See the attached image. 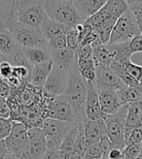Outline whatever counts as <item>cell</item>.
I'll list each match as a JSON object with an SVG mask.
<instances>
[{"label":"cell","instance_id":"1","mask_svg":"<svg viewBox=\"0 0 142 159\" xmlns=\"http://www.w3.org/2000/svg\"><path fill=\"white\" fill-rule=\"evenodd\" d=\"M65 98L73 107L77 116V124L84 123L86 116V97H87V83L79 73L76 65L74 64L67 71V84L64 93Z\"/></svg>","mask_w":142,"mask_h":159},{"label":"cell","instance_id":"2","mask_svg":"<svg viewBox=\"0 0 142 159\" xmlns=\"http://www.w3.org/2000/svg\"><path fill=\"white\" fill-rule=\"evenodd\" d=\"M11 17L21 25L40 28L48 16L44 10L42 1L17 0L14 1Z\"/></svg>","mask_w":142,"mask_h":159},{"label":"cell","instance_id":"3","mask_svg":"<svg viewBox=\"0 0 142 159\" xmlns=\"http://www.w3.org/2000/svg\"><path fill=\"white\" fill-rule=\"evenodd\" d=\"M7 26L16 43L21 48H38L49 50L48 41L43 36L40 28L21 25L14 20L12 17L8 20Z\"/></svg>","mask_w":142,"mask_h":159},{"label":"cell","instance_id":"4","mask_svg":"<svg viewBox=\"0 0 142 159\" xmlns=\"http://www.w3.org/2000/svg\"><path fill=\"white\" fill-rule=\"evenodd\" d=\"M44 10L48 18L59 21L68 27L75 28L77 25L84 23L79 16L74 1H42Z\"/></svg>","mask_w":142,"mask_h":159},{"label":"cell","instance_id":"5","mask_svg":"<svg viewBox=\"0 0 142 159\" xmlns=\"http://www.w3.org/2000/svg\"><path fill=\"white\" fill-rule=\"evenodd\" d=\"M139 34L141 33L138 29L135 19L129 9L116 21L108 45L128 43Z\"/></svg>","mask_w":142,"mask_h":159},{"label":"cell","instance_id":"6","mask_svg":"<svg viewBox=\"0 0 142 159\" xmlns=\"http://www.w3.org/2000/svg\"><path fill=\"white\" fill-rule=\"evenodd\" d=\"M74 126V123L45 118L41 124V129L46 137L47 149H59L62 141Z\"/></svg>","mask_w":142,"mask_h":159},{"label":"cell","instance_id":"7","mask_svg":"<svg viewBox=\"0 0 142 159\" xmlns=\"http://www.w3.org/2000/svg\"><path fill=\"white\" fill-rule=\"evenodd\" d=\"M128 106H124L114 116H103L106 126V135L111 141L114 148L124 149L125 148V123Z\"/></svg>","mask_w":142,"mask_h":159},{"label":"cell","instance_id":"8","mask_svg":"<svg viewBox=\"0 0 142 159\" xmlns=\"http://www.w3.org/2000/svg\"><path fill=\"white\" fill-rule=\"evenodd\" d=\"M12 131L5 140L7 152L19 159H23L28 141V127L18 121H12Z\"/></svg>","mask_w":142,"mask_h":159},{"label":"cell","instance_id":"9","mask_svg":"<svg viewBox=\"0 0 142 159\" xmlns=\"http://www.w3.org/2000/svg\"><path fill=\"white\" fill-rule=\"evenodd\" d=\"M46 118L77 124L76 113L64 95H60L57 98L48 101L46 109Z\"/></svg>","mask_w":142,"mask_h":159},{"label":"cell","instance_id":"10","mask_svg":"<svg viewBox=\"0 0 142 159\" xmlns=\"http://www.w3.org/2000/svg\"><path fill=\"white\" fill-rule=\"evenodd\" d=\"M67 84V71L53 64L50 76L42 89V96L46 101L54 99L65 91Z\"/></svg>","mask_w":142,"mask_h":159},{"label":"cell","instance_id":"11","mask_svg":"<svg viewBox=\"0 0 142 159\" xmlns=\"http://www.w3.org/2000/svg\"><path fill=\"white\" fill-rule=\"evenodd\" d=\"M47 152V141L41 127L28 128V141L23 159H42Z\"/></svg>","mask_w":142,"mask_h":159},{"label":"cell","instance_id":"12","mask_svg":"<svg viewBox=\"0 0 142 159\" xmlns=\"http://www.w3.org/2000/svg\"><path fill=\"white\" fill-rule=\"evenodd\" d=\"M97 86V85H96ZM99 103L103 116H114L124 107L122 106L117 91L109 87H97Z\"/></svg>","mask_w":142,"mask_h":159},{"label":"cell","instance_id":"13","mask_svg":"<svg viewBox=\"0 0 142 159\" xmlns=\"http://www.w3.org/2000/svg\"><path fill=\"white\" fill-rule=\"evenodd\" d=\"M94 84L97 87H109L116 91L123 90L127 87L118 76L113 72L109 66L96 64V81Z\"/></svg>","mask_w":142,"mask_h":159},{"label":"cell","instance_id":"14","mask_svg":"<svg viewBox=\"0 0 142 159\" xmlns=\"http://www.w3.org/2000/svg\"><path fill=\"white\" fill-rule=\"evenodd\" d=\"M87 83V97H86V116L91 120H97L102 118L103 115L101 112L98 90L94 82Z\"/></svg>","mask_w":142,"mask_h":159},{"label":"cell","instance_id":"15","mask_svg":"<svg viewBox=\"0 0 142 159\" xmlns=\"http://www.w3.org/2000/svg\"><path fill=\"white\" fill-rule=\"evenodd\" d=\"M106 135V126L103 117L91 120L87 118L84 121V138L87 145H94Z\"/></svg>","mask_w":142,"mask_h":159},{"label":"cell","instance_id":"16","mask_svg":"<svg viewBox=\"0 0 142 159\" xmlns=\"http://www.w3.org/2000/svg\"><path fill=\"white\" fill-rule=\"evenodd\" d=\"M84 134V123L75 124L73 129L71 130L62 141L59 148V153L61 159H69L74 149L77 147L79 139Z\"/></svg>","mask_w":142,"mask_h":159},{"label":"cell","instance_id":"17","mask_svg":"<svg viewBox=\"0 0 142 159\" xmlns=\"http://www.w3.org/2000/svg\"><path fill=\"white\" fill-rule=\"evenodd\" d=\"M53 69V61L52 59L38 64L32 67L31 69V76H30V81L29 85L36 89H42L45 83L48 80L50 73Z\"/></svg>","mask_w":142,"mask_h":159},{"label":"cell","instance_id":"18","mask_svg":"<svg viewBox=\"0 0 142 159\" xmlns=\"http://www.w3.org/2000/svg\"><path fill=\"white\" fill-rule=\"evenodd\" d=\"M106 4L105 0H77L74 5L83 22L97 14Z\"/></svg>","mask_w":142,"mask_h":159},{"label":"cell","instance_id":"19","mask_svg":"<svg viewBox=\"0 0 142 159\" xmlns=\"http://www.w3.org/2000/svg\"><path fill=\"white\" fill-rule=\"evenodd\" d=\"M71 29H73V28L68 27L50 18H47L40 27V30L43 36L48 42L50 40L54 39V37H58L60 35H66Z\"/></svg>","mask_w":142,"mask_h":159},{"label":"cell","instance_id":"20","mask_svg":"<svg viewBox=\"0 0 142 159\" xmlns=\"http://www.w3.org/2000/svg\"><path fill=\"white\" fill-rule=\"evenodd\" d=\"M51 59L53 64L62 70H66L74 64L75 62V52L71 51L68 48H64L61 50L50 51Z\"/></svg>","mask_w":142,"mask_h":159},{"label":"cell","instance_id":"21","mask_svg":"<svg viewBox=\"0 0 142 159\" xmlns=\"http://www.w3.org/2000/svg\"><path fill=\"white\" fill-rule=\"evenodd\" d=\"M22 54L31 67L51 60V52L49 50L38 48H21Z\"/></svg>","mask_w":142,"mask_h":159},{"label":"cell","instance_id":"22","mask_svg":"<svg viewBox=\"0 0 142 159\" xmlns=\"http://www.w3.org/2000/svg\"><path fill=\"white\" fill-rule=\"evenodd\" d=\"M92 58L96 64L104 66H110L114 59V52L107 45H103L100 42H97L92 45Z\"/></svg>","mask_w":142,"mask_h":159},{"label":"cell","instance_id":"23","mask_svg":"<svg viewBox=\"0 0 142 159\" xmlns=\"http://www.w3.org/2000/svg\"><path fill=\"white\" fill-rule=\"evenodd\" d=\"M122 106H129L140 99H142V84L135 86H127L123 90L117 91Z\"/></svg>","mask_w":142,"mask_h":159},{"label":"cell","instance_id":"24","mask_svg":"<svg viewBox=\"0 0 142 159\" xmlns=\"http://www.w3.org/2000/svg\"><path fill=\"white\" fill-rule=\"evenodd\" d=\"M76 60V59H75ZM77 69L86 82L96 81V62L93 58L85 61H76Z\"/></svg>","mask_w":142,"mask_h":159},{"label":"cell","instance_id":"25","mask_svg":"<svg viewBox=\"0 0 142 159\" xmlns=\"http://www.w3.org/2000/svg\"><path fill=\"white\" fill-rule=\"evenodd\" d=\"M129 5V9L132 13L133 17L135 19V21L137 23L138 29L140 33L142 34V1H135V0H130V1H127Z\"/></svg>","mask_w":142,"mask_h":159},{"label":"cell","instance_id":"26","mask_svg":"<svg viewBox=\"0 0 142 159\" xmlns=\"http://www.w3.org/2000/svg\"><path fill=\"white\" fill-rule=\"evenodd\" d=\"M14 1H0V25L7 23L12 14Z\"/></svg>","mask_w":142,"mask_h":159},{"label":"cell","instance_id":"27","mask_svg":"<svg viewBox=\"0 0 142 159\" xmlns=\"http://www.w3.org/2000/svg\"><path fill=\"white\" fill-rule=\"evenodd\" d=\"M141 152H142L141 145H135V144L127 145L123 149V157L124 159H137Z\"/></svg>","mask_w":142,"mask_h":159},{"label":"cell","instance_id":"28","mask_svg":"<svg viewBox=\"0 0 142 159\" xmlns=\"http://www.w3.org/2000/svg\"><path fill=\"white\" fill-rule=\"evenodd\" d=\"M92 58V46L80 45L75 52L76 61H85Z\"/></svg>","mask_w":142,"mask_h":159},{"label":"cell","instance_id":"29","mask_svg":"<svg viewBox=\"0 0 142 159\" xmlns=\"http://www.w3.org/2000/svg\"><path fill=\"white\" fill-rule=\"evenodd\" d=\"M124 68L125 70V72L130 77L136 80L137 82H139V80L142 77V65H137V64H135L132 61H130L124 66Z\"/></svg>","mask_w":142,"mask_h":159},{"label":"cell","instance_id":"30","mask_svg":"<svg viewBox=\"0 0 142 159\" xmlns=\"http://www.w3.org/2000/svg\"><path fill=\"white\" fill-rule=\"evenodd\" d=\"M66 42L68 49L73 52H76L79 45H80V42H79V34L75 28L71 29L66 34Z\"/></svg>","mask_w":142,"mask_h":159},{"label":"cell","instance_id":"31","mask_svg":"<svg viewBox=\"0 0 142 159\" xmlns=\"http://www.w3.org/2000/svg\"><path fill=\"white\" fill-rule=\"evenodd\" d=\"M85 157L88 159H104L103 153L99 148L97 144L94 145H87Z\"/></svg>","mask_w":142,"mask_h":159},{"label":"cell","instance_id":"32","mask_svg":"<svg viewBox=\"0 0 142 159\" xmlns=\"http://www.w3.org/2000/svg\"><path fill=\"white\" fill-rule=\"evenodd\" d=\"M49 50L50 51H56V50H61L67 48V42H66V35H60L58 37H54V39L50 40L48 42Z\"/></svg>","mask_w":142,"mask_h":159},{"label":"cell","instance_id":"33","mask_svg":"<svg viewBox=\"0 0 142 159\" xmlns=\"http://www.w3.org/2000/svg\"><path fill=\"white\" fill-rule=\"evenodd\" d=\"M13 123L10 119L0 118V141H5L12 131Z\"/></svg>","mask_w":142,"mask_h":159},{"label":"cell","instance_id":"34","mask_svg":"<svg viewBox=\"0 0 142 159\" xmlns=\"http://www.w3.org/2000/svg\"><path fill=\"white\" fill-rule=\"evenodd\" d=\"M130 144H135V145L142 144V126H136L131 131L127 143H125V146Z\"/></svg>","mask_w":142,"mask_h":159},{"label":"cell","instance_id":"35","mask_svg":"<svg viewBox=\"0 0 142 159\" xmlns=\"http://www.w3.org/2000/svg\"><path fill=\"white\" fill-rule=\"evenodd\" d=\"M97 145L99 148L101 149L102 153H103L104 159H108V153L110 152V150L114 148V146L112 145L111 141L107 137V135H105L103 138H101V140L97 143Z\"/></svg>","mask_w":142,"mask_h":159},{"label":"cell","instance_id":"36","mask_svg":"<svg viewBox=\"0 0 142 159\" xmlns=\"http://www.w3.org/2000/svg\"><path fill=\"white\" fill-rule=\"evenodd\" d=\"M14 72V66L11 64L9 61L4 60L0 62V77L4 79L5 81L7 79H9Z\"/></svg>","mask_w":142,"mask_h":159},{"label":"cell","instance_id":"37","mask_svg":"<svg viewBox=\"0 0 142 159\" xmlns=\"http://www.w3.org/2000/svg\"><path fill=\"white\" fill-rule=\"evenodd\" d=\"M12 116V110L7 99L0 97V118L10 119Z\"/></svg>","mask_w":142,"mask_h":159},{"label":"cell","instance_id":"38","mask_svg":"<svg viewBox=\"0 0 142 159\" xmlns=\"http://www.w3.org/2000/svg\"><path fill=\"white\" fill-rule=\"evenodd\" d=\"M128 45H129V49L132 54L142 52V34H139L135 38H132Z\"/></svg>","mask_w":142,"mask_h":159},{"label":"cell","instance_id":"39","mask_svg":"<svg viewBox=\"0 0 142 159\" xmlns=\"http://www.w3.org/2000/svg\"><path fill=\"white\" fill-rule=\"evenodd\" d=\"M12 93V87L4 79L0 77V97L4 99H8Z\"/></svg>","mask_w":142,"mask_h":159},{"label":"cell","instance_id":"40","mask_svg":"<svg viewBox=\"0 0 142 159\" xmlns=\"http://www.w3.org/2000/svg\"><path fill=\"white\" fill-rule=\"evenodd\" d=\"M42 159H61L59 149H47V152Z\"/></svg>","mask_w":142,"mask_h":159},{"label":"cell","instance_id":"41","mask_svg":"<svg viewBox=\"0 0 142 159\" xmlns=\"http://www.w3.org/2000/svg\"><path fill=\"white\" fill-rule=\"evenodd\" d=\"M123 157V149L113 148L108 153V159H121Z\"/></svg>","mask_w":142,"mask_h":159},{"label":"cell","instance_id":"42","mask_svg":"<svg viewBox=\"0 0 142 159\" xmlns=\"http://www.w3.org/2000/svg\"><path fill=\"white\" fill-rule=\"evenodd\" d=\"M7 152V148L5 146V141H0V157H2Z\"/></svg>","mask_w":142,"mask_h":159},{"label":"cell","instance_id":"43","mask_svg":"<svg viewBox=\"0 0 142 159\" xmlns=\"http://www.w3.org/2000/svg\"><path fill=\"white\" fill-rule=\"evenodd\" d=\"M0 159H19V158H17L15 155H13L9 152H6L2 157H0Z\"/></svg>","mask_w":142,"mask_h":159},{"label":"cell","instance_id":"44","mask_svg":"<svg viewBox=\"0 0 142 159\" xmlns=\"http://www.w3.org/2000/svg\"><path fill=\"white\" fill-rule=\"evenodd\" d=\"M5 60V57H3V54L0 52V62H2V61H4Z\"/></svg>","mask_w":142,"mask_h":159},{"label":"cell","instance_id":"45","mask_svg":"<svg viewBox=\"0 0 142 159\" xmlns=\"http://www.w3.org/2000/svg\"><path fill=\"white\" fill-rule=\"evenodd\" d=\"M139 84H142V77H141V79L139 80Z\"/></svg>","mask_w":142,"mask_h":159},{"label":"cell","instance_id":"46","mask_svg":"<svg viewBox=\"0 0 142 159\" xmlns=\"http://www.w3.org/2000/svg\"><path fill=\"white\" fill-rule=\"evenodd\" d=\"M84 159H88V158H86V157H85V158H84Z\"/></svg>","mask_w":142,"mask_h":159}]
</instances>
